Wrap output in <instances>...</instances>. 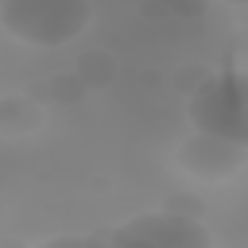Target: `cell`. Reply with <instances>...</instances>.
<instances>
[{"mask_svg": "<svg viewBox=\"0 0 248 248\" xmlns=\"http://www.w3.org/2000/svg\"><path fill=\"white\" fill-rule=\"evenodd\" d=\"M186 120L221 143L248 151V70L209 74L186 101Z\"/></svg>", "mask_w": 248, "mask_h": 248, "instance_id": "obj_1", "label": "cell"}, {"mask_svg": "<svg viewBox=\"0 0 248 248\" xmlns=\"http://www.w3.org/2000/svg\"><path fill=\"white\" fill-rule=\"evenodd\" d=\"M93 19L89 0H0V23L27 46H66Z\"/></svg>", "mask_w": 248, "mask_h": 248, "instance_id": "obj_2", "label": "cell"}, {"mask_svg": "<svg viewBox=\"0 0 248 248\" xmlns=\"http://www.w3.org/2000/svg\"><path fill=\"white\" fill-rule=\"evenodd\" d=\"M112 244H155V248H205L213 236L209 229H202L190 217H174V213H140L132 217L124 229H116L108 236Z\"/></svg>", "mask_w": 248, "mask_h": 248, "instance_id": "obj_3", "label": "cell"}, {"mask_svg": "<svg viewBox=\"0 0 248 248\" xmlns=\"http://www.w3.org/2000/svg\"><path fill=\"white\" fill-rule=\"evenodd\" d=\"M229 4H240V8H248V0H229Z\"/></svg>", "mask_w": 248, "mask_h": 248, "instance_id": "obj_4", "label": "cell"}]
</instances>
